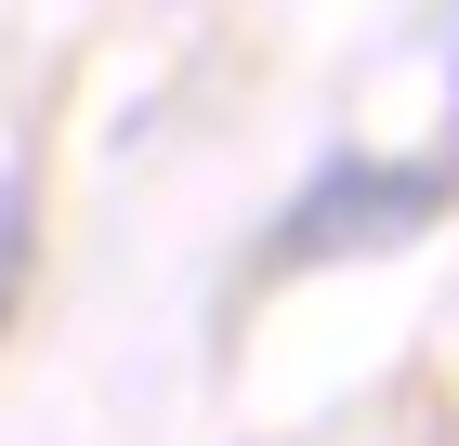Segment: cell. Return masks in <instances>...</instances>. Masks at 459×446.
<instances>
[{
    "label": "cell",
    "instance_id": "obj_2",
    "mask_svg": "<svg viewBox=\"0 0 459 446\" xmlns=\"http://www.w3.org/2000/svg\"><path fill=\"white\" fill-rule=\"evenodd\" d=\"M13 289H27V184H0V315H13Z\"/></svg>",
    "mask_w": 459,
    "mask_h": 446
},
{
    "label": "cell",
    "instance_id": "obj_1",
    "mask_svg": "<svg viewBox=\"0 0 459 446\" xmlns=\"http://www.w3.org/2000/svg\"><path fill=\"white\" fill-rule=\"evenodd\" d=\"M446 210V158H342V171L316 184V197L289 210V263H328V249H381L407 237V223H433Z\"/></svg>",
    "mask_w": 459,
    "mask_h": 446
}]
</instances>
